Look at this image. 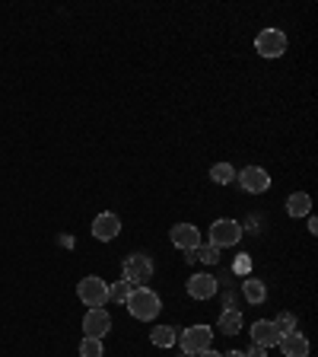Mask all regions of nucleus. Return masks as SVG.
Here are the masks:
<instances>
[{
  "label": "nucleus",
  "instance_id": "nucleus-26",
  "mask_svg": "<svg viewBox=\"0 0 318 357\" xmlns=\"http://www.w3.org/2000/svg\"><path fill=\"white\" fill-rule=\"evenodd\" d=\"M178 357H191V354H185V351H182V354H178Z\"/></svg>",
  "mask_w": 318,
  "mask_h": 357
},
{
  "label": "nucleus",
  "instance_id": "nucleus-14",
  "mask_svg": "<svg viewBox=\"0 0 318 357\" xmlns=\"http://www.w3.org/2000/svg\"><path fill=\"white\" fill-rule=\"evenodd\" d=\"M287 214L296 217V220H299V217H309L312 214V198L305 192H293L287 198Z\"/></svg>",
  "mask_w": 318,
  "mask_h": 357
},
{
  "label": "nucleus",
  "instance_id": "nucleus-22",
  "mask_svg": "<svg viewBox=\"0 0 318 357\" xmlns=\"http://www.w3.org/2000/svg\"><path fill=\"white\" fill-rule=\"evenodd\" d=\"M194 255H198L204 265H216V261H220V255H223V249H216V245H210V243L207 245L200 243L198 249H194Z\"/></svg>",
  "mask_w": 318,
  "mask_h": 357
},
{
  "label": "nucleus",
  "instance_id": "nucleus-20",
  "mask_svg": "<svg viewBox=\"0 0 318 357\" xmlns=\"http://www.w3.org/2000/svg\"><path fill=\"white\" fill-rule=\"evenodd\" d=\"M131 290H134V284L127 281V278H125V281H115V284L109 287V300H115V303H127Z\"/></svg>",
  "mask_w": 318,
  "mask_h": 357
},
{
  "label": "nucleus",
  "instance_id": "nucleus-23",
  "mask_svg": "<svg viewBox=\"0 0 318 357\" xmlns=\"http://www.w3.org/2000/svg\"><path fill=\"white\" fill-rule=\"evenodd\" d=\"M245 357H267V348H261V344H252V348L245 351Z\"/></svg>",
  "mask_w": 318,
  "mask_h": 357
},
{
  "label": "nucleus",
  "instance_id": "nucleus-9",
  "mask_svg": "<svg viewBox=\"0 0 318 357\" xmlns=\"http://www.w3.org/2000/svg\"><path fill=\"white\" fill-rule=\"evenodd\" d=\"M169 239H172V245H178L182 252H194L200 245V230L194 227V223H175L169 230Z\"/></svg>",
  "mask_w": 318,
  "mask_h": 357
},
{
  "label": "nucleus",
  "instance_id": "nucleus-10",
  "mask_svg": "<svg viewBox=\"0 0 318 357\" xmlns=\"http://www.w3.org/2000/svg\"><path fill=\"white\" fill-rule=\"evenodd\" d=\"M118 233H121V217L118 214H111V211L96 214V220H93V236H96L99 243H111Z\"/></svg>",
  "mask_w": 318,
  "mask_h": 357
},
{
  "label": "nucleus",
  "instance_id": "nucleus-17",
  "mask_svg": "<svg viewBox=\"0 0 318 357\" xmlns=\"http://www.w3.org/2000/svg\"><path fill=\"white\" fill-rule=\"evenodd\" d=\"M220 332L223 335H239L242 332V312L239 310H226V312H220Z\"/></svg>",
  "mask_w": 318,
  "mask_h": 357
},
{
  "label": "nucleus",
  "instance_id": "nucleus-19",
  "mask_svg": "<svg viewBox=\"0 0 318 357\" xmlns=\"http://www.w3.org/2000/svg\"><path fill=\"white\" fill-rule=\"evenodd\" d=\"M210 178H214L216 185H230L232 178H236V169L230 163H216V166H210Z\"/></svg>",
  "mask_w": 318,
  "mask_h": 357
},
{
  "label": "nucleus",
  "instance_id": "nucleus-8",
  "mask_svg": "<svg viewBox=\"0 0 318 357\" xmlns=\"http://www.w3.org/2000/svg\"><path fill=\"white\" fill-rule=\"evenodd\" d=\"M109 328H111V316L102 306H93V310L83 316V332H86V338H105Z\"/></svg>",
  "mask_w": 318,
  "mask_h": 357
},
{
  "label": "nucleus",
  "instance_id": "nucleus-2",
  "mask_svg": "<svg viewBox=\"0 0 318 357\" xmlns=\"http://www.w3.org/2000/svg\"><path fill=\"white\" fill-rule=\"evenodd\" d=\"M239 239H242V223L239 220H232V217L214 220V227H210V245H216V249H230V245H236Z\"/></svg>",
  "mask_w": 318,
  "mask_h": 357
},
{
  "label": "nucleus",
  "instance_id": "nucleus-3",
  "mask_svg": "<svg viewBox=\"0 0 318 357\" xmlns=\"http://www.w3.org/2000/svg\"><path fill=\"white\" fill-rule=\"evenodd\" d=\"M153 271H156L153 259L143 255V252H134V255H127L125 259V278L134 284V287H143V281H150Z\"/></svg>",
  "mask_w": 318,
  "mask_h": 357
},
{
  "label": "nucleus",
  "instance_id": "nucleus-25",
  "mask_svg": "<svg viewBox=\"0 0 318 357\" xmlns=\"http://www.w3.org/2000/svg\"><path fill=\"white\" fill-rule=\"evenodd\" d=\"M223 357H245V351H226Z\"/></svg>",
  "mask_w": 318,
  "mask_h": 357
},
{
  "label": "nucleus",
  "instance_id": "nucleus-5",
  "mask_svg": "<svg viewBox=\"0 0 318 357\" xmlns=\"http://www.w3.org/2000/svg\"><path fill=\"white\" fill-rule=\"evenodd\" d=\"M178 344H182V351L185 354H198V351H204V348H210L214 344V328L210 326H191V328H185V332L178 335Z\"/></svg>",
  "mask_w": 318,
  "mask_h": 357
},
{
  "label": "nucleus",
  "instance_id": "nucleus-4",
  "mask_svg": "<svg viewBox=\"0 0 318 357\" xmlns=\"http://www.w3.org/2000/svg\"><path fill=\"white\" fill-rule=\"evenodd\" d=\"M77 297H80L89 310H93V306H105V303H109V284H105L102 278L89 275V278H83V281H80Z\"/></svg>",
  "mask_w": 318,
  "mask_h": 357
},
{
  "label": "nucleus",
  "instance_id": "nucleus-15",
  "mask_svg": "<svg viewBox=\"0 0 318 357\" xmlns=\"http://www.w3.org/2000/svg\"><path fill=\"white\" fill-rule=\"evenodd\" d=\"M242 294H245V300H248L252 306H258V303H264L267 287H264V281H258V278H248V281L242 284Z\"/></svg>",
  "mask_w": 318,
  "mask_h": 357
},
{
  "label": "nucleus",
  "instance_id": "nucleus-12",
  "mask_svg": "<svg viewBox=\"0 0 318 357\" xmlns=\"http://www.w3.org/2000/svg\"><path fill=\"white\" fill-rule=\"evenodd\" d=\"M185 287L194 300H210L216 294V278L214 275H191Z\"/></svg>",
  "mask_w": 318,
  "mask_h": 357
},
{
  "label": "nucleus",
  "instance_id": "nucleus-13",
  "mask_svg": "<svg viewBox=\"0 0 318 357\" xmlns=\"http://www.w3.org/2000/svg\"><path fill=\"white\" fill-rule=\"evenodd\" d=\"M252 342H255V344H261V348H274V344L280 342V335H277L274 322H271V319H258V322H252Z\"/></svg>",
  "mask_w": 318,
  "mask_h": 357
},
{
  "label": "nucleus",
  "instance_id": "nucleus-16",
  "mask_svg": "<svg viewBox=\"0 0 318 357\" xmlns=\"http://www.w3.org/2000/svg\"><path fill=\"white\" fill-rule=\"evenodd\" d=\"M150 342H153L156 348H172V344L178 342V328H172V326H156L153 332H150Z\"/></svg>",
  "mask_w": 318,
  "mask_h": 357
},
{
  "label": "nucleus",
  "instance_id": "nucleus-11",
  "mask_svg": "<svg viewBox=\"0 0 318 357\" xmlns=\"http://www.w3.org/2000/svg\"><path fill=\"white\" fill-rule=\"evenodd\" d=\"M277 348L283 351V357H309V338H305L303 332H289L283 335L280 342H277Z\"/></svg>",
  "mask_w": 318,
  "mask_h": 357
},
{
  "label": "nucleus",
  "instance_id": "nucleus-18",
  "mask_svg": "<svg viewBox=\"0 0 318 357\" xmlns=\"http://www.w3.org/2000/svg\"><path fill=\"white\" fill-rule=\"evenodd\" d=\"M274 322V328H277V335H289V332H299V322H296V316H293V312H280V316H277V319H271Z\"/></svg>",
  "mask_w": 318,
  "mask_h": 357
},
{
  "label": "nucleus",
  "instance_id": "nucleus-21",
  "mask_svg": "<svg viewBox=\"0 0 318 357\" xmlns=\"http://www.w3.org/2000/svg\"><path fill=\"white\" fill-rule=\"evenodd\" d=\"M80 357H105L102 338H86V335H83V342H80Z\"/></svg>",
  "mask_w": 318,
  "mask_h": 357
},
{
  "label": "nucleus",
  "instance_id": "nucleus-6",
  "mask_svg": "<svg viewBox=\"0 0 318 357\" xmlns=\"http://www.w3.org/2000/svg\"><path fill=\"white\" fill-rule=\"evenodd\" d=\"M255 52H258L261 58H280V54L287 52V36H283L280 29L258 32V38H255Z\"/></svg>",
  "mask_w": 318,
  "mask_h": 357
},
{
  "label": "nucleus",
  "instance_id": "nucleus-7",
  "mask_svg": "<svg viewBox=\"0 0 318 357\" xmlns=\"http://www.w3.org/2000/svg\"><path fill=\"white\" fill-rule=\"evenodd\" d=\"M236 178L248 195H264L267 188H271V176H267V169H261V166H245Z\"/></svg>",
  "mask_w": 318,
  "mask_h": 357
},
{
  "label": "nucleus",
  "instance_id": "nucleus-24",
  "mask_svg": "<svg viewBox=\"0 0 318 357\" xmlns=\"http://www.w3.org/2000/svg\"><path fill=\"white\" fill-rule=\"evenodd\" d=\"M194 357H223V354H220V351H214V348H204V351H198Z\"/></svg>",
  "mask_w": 318,
  "mask_h": 357
},
{
  "label": "nucleus",
  "instance_id": "nucleus-1",
  "mask_svg": "<svg viewBox=\"0 0 318 357\" xmlns=\"http://www.w3.org/2000/svg\"><path fill=\"white\" fill-rule=\"evenodd\" d=\"M125 306L131 310L134 319L153 322L156 316H159V310H163V300H159V294H156V290H150V287H134Z\"/></svg>",
  "mask_w": 318,
  "mask_h": 357
}]
</instances>
